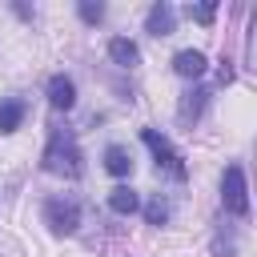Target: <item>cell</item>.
Instances as JSON below:
<instances>
[{
    "mask_svg": "<svg viewBox=\"0 0 257 257\" xmlns=\"http://www.w3.org/2000/svg\"><path fill=\"white\" fill-rule=\"evenodd\" d=\"M40 165H44V173H56V177L76 181V177L84 173V157H80L76 133H72V128H52V133H48V145H44Z\"/></svg>",
    "mask_w": 257,
    "mask_h": 257,
    "instance_id": "1",
    "label": "cell"
},
{
    "mask_svg": "<svg viewBox=\"0 0 257 257\" xmlns=\"http://www.w3.org/2000/svg\"><path fill=\"white\" fill-rule=\"evenodd\" d=\"M141 141L149 145V153H153V161H157V169H161V173H169L173 181H185V177H189L185 157L169 145V137H161L157 128H141Z\"/></svg>",
    "mask_w": 257,
    "mask_h": 257,
    "instance_id": "2",
    "label": "cell"
},
{
    "mask_svg": "<svg viewBox=\"0 0 257 257\" xmlns=\"http://www.w3.org/2000/svg\"><path fill=\"white\" fill-rule=\"evenodd\" d=\"M221 205H225V213H233V217H249V185H245V169L241 165H229L225 169V177H221Z\"/></svg>",
    "mask_w": 257,
    "mask_h": 257,
    "instance_id": "3",
    "label": "cell"
},
{
    "mask_svg": "<svg viewBox=\"0 0 257 257\" xmlns=\"http://www.w3.org/2000/svg\"><path fill=\"white\" fill-rule=\"evenodd\" d=\"M44 225H48L56 237L76 233V225H80V205H76L72 197H48V201H44Z\"/></svg>",
    "mask_w": 257,
    "mask_h": 257,
    "instance_id": "4",
    "label": "cell"
},
{
    "mask_svg": "<svg viewBox=\"0 0 257 257\" xmlns=\"http://www.w3.org/2000/svg\"><path fill=\"white\" fill-rule=\"evenodd\" d=\"M177 28V8L169 4V0H157L153 8H149V16H145V32H153V36H169Z\"/></svg>",
    "mask_w": 257,
    "mask_h": 257,
    "instance_id": "5",
    "label": "cell"
},
{
    "mask_svg": "<svg viewBox=\"0 0 257 257\" xmlns=\"http://www.w3.org/2000/svg\"><path fill=\"white\" fill-rule=\"evenodd\" d=\"M205 64H209V60H205L201 48H181V52L173 56V72L185 76V80H197V76L205 72Z\"/></svg>",
    "mask_w": 257,
    "mask_h": 257,
    "instance_id": "6",
    "label": "cell"
},
{
    "mask_svg": "<svg viewBox=\"0 0 257 257\" xmlns=\"http://www.w3.org/2000/svg\"><path fill=\"white\" fill-rule=\"evenodd\" d=\"M48 104L60 108V112H68V108L76 104V84H72L64 72H56V76L48 80Z\"/></svg>",
    "mask_w": 257,
    "mask_h": 257,
    "instance_id": "7",
    "label": "cell"
},
{
    "mask_svg": "<svg viewBox=\"0 0 257 257\" xmlns=\"http://www.w3.org/2000/svg\"><path fill=\"white\" fill-rule=\"evenodd\" d=\"M108 60H112L116 68H137L141 48H137L128 36H112V40H108Z\"/></svg>",
    "mask_w": 257,
    "mask_h": 257,
    "instance_id": "8",
    "label": "cell"
},
{
    "mask_svg": "<svg viewBox=\"0 0 257 257\" xmlns=\"http://www.w3.org/2000/svg\"><path fill=\"white\" fill-rule=\"evenodd\" d=\"M205 104H209V88H201V84H197V88H189V92L181 96V104H177V116H181L185 124H193V120L205 112Z\"/></svg>",
    "mask_w": 257,
    "mask_h": 257,
    "instance_id": "9",
    "label": "cell"
},
{
    "mask_svg": "<svg viewBox=\"0 0 257 257\" xmlns=\"http://www.w3.org/2000/svg\"><path fill=\"white\" fill-rule=\"evenodd\" d=\"M24 112H28V104H24L20 96L0 100V133H16V128H20V120H24Z\"/></svg>",
    "mask_w": 257,
    "mask_h": 257,
    "instance_id": "10",
    "label": "cell"
},
{
    "mask_svg": "<svg viewBox=\"0 0 257 257\" xmlns=\"http://www.w3.org/2000/svg\"><path fill=\"white\" fill-rule=\"evenodd\" d=\"M108 209H112V213H120V217H133V213L141 209V197H137L128 185H116V189L108 193Z\"/></svg>",
    "mask_w": 257,
    "mask_h": 257,
    "instance_id": "11",
    "label": "cell"
},
{
    "mask_svg": "<svg viewBox=\"0 0 257 257\" xmlns=\"http://www.w3.org/2000/svg\"><path fill=\"white\" fill-rule=\"evenodd\" d=\"M104 169H108L112 177H128V173H133V157H128V149L108 145V149H104Z\"/></svg>",
    "mask_w": 257,
    "mask_h": 257,
    "instance_id": "12",
    "label": "cell"
},
{
    "mask_svg": "<svg viewBox=\"0 0 257 257\" xmlns=\"http://www.w3.org/2000/svg\"><path fill=\"white\" fill-rule=\"evenodd\" d=\"M145 221H149V225H165V221H169V201H165L161 193L145 205Z\"/></svg>",
    "mask_w": 257,
    "mask_h": 257,
    "instance_id": "13",
    "label": "cell"
},
{
    "mask_svg": "<svg viewBox=\"0 0 257 257\" xmlns=\"http://www.w3.org/2000/svg\"><path fill=\"white\" fill-rule=\"evenodd\" d=\"M76 12H80L84 24H100V20H104V4H92V0H80Z\"/></svg>",
    "mask_w": 257,
    "mask_h": 257,
    "instance_id": "14",
    "label": "cell"
},
{
    "mask_svg": "<svg viewBox=\"0 0 257 257\" xmlns=\"http://www.w3.org/2000/svg\"><path fill=\"white\" fill-rule=\"evenodd\" d=\"M185 16H189V20H201V24H213V16H217V4H197V8L189 4V8H185Z\"/></svg>",
    "mask_w": 257,
    "mask_h": 257,
    "instance_id": "15",
    "label": "cell"
},
{
    "mask_svg": "<svg viewBox=\"0 0 257 257\" xmlns=\"http://www.w3.org/2000/svg\"><path fill=\"white\" fill-rule=\"evenodd\" d=\"M217 76H221V84H229V80H233V68H229V60H221V72H217Z\"/></svg>",
    "mask_w": 257,
    "mask_h": 257,
    "instance_id": "16",
    "label": "cell"
}]
</instances>
